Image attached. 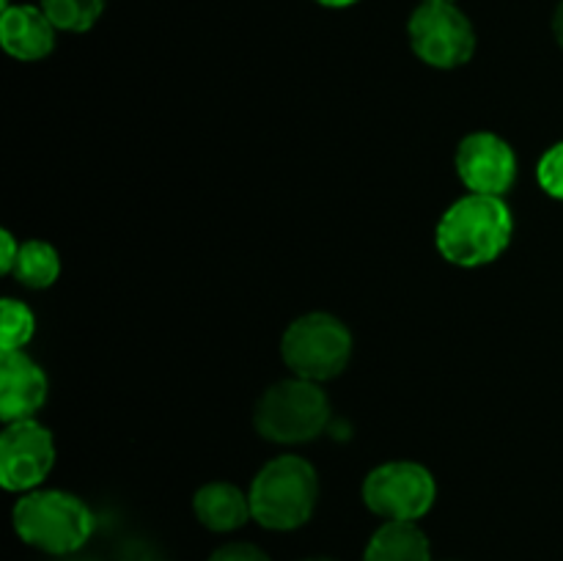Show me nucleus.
<instances>
[{
    "label": "nucleus",
    "mask_w": 563,
    "mask_h": 561,
    "mask_svg": "<svg viewBox=\"0 0 563 561\" xmlns=\"http://www.w3.org/2000/svg\"><path fill=\"white\" fill-rule=\"evenodd\" d=\"M313 3L324 6V9H350V6L361 3V0H313Z\"/></svg>",
    "instance_id": "412c9836"
},
{
    "label": "nucleus",
    "mask_w": 563,
    "mask_h": 561,
    "mask_svg": "<svg viewBox=\"0 0 563 561\" xmlns=\"http://www.w3.org/2000/svg\"><path fill=\"white\" fill-rule=\"evenodd\" d=\"M418 61L434 69H460L476 53V31L456 3H421L407 22Z\"/></svg>",
    "instance_id": "0eeeda50"
},
{
    "label": "nucleus",
    "mask_w": 563,
    "mask_h": 561,
    "mask_svg": "<svg viewBox=\"0 0 563 561\" xmlns=\"http://www.w3.org/2000/svg\"><path fill=\"white\" fill-rule=\"evenodd\" d=\"M553 36H555V42H559V47L563 50V0L553 14Z\"/></svg>",
    "instance_id": "aec40b11"
},
{
    "label": "nucleus",
    "mask_w": 563,
    "mask_h": 561,
    "mask_svg": "<svg viewBox=\"0 0 563 561\" xmlns=\"http://www.w3.org/2000/svg\"><path fill=\"white\" fill-rule=\"evenodd\" d=\"M302 561H335V559H324V556H311V559H302Z\"/></svg>",
    "instance_id": "5701e85b"
},
{
    "label": "nucleus",
    "mask_w": 563,
    "mask_h": 561,
    "mask_svg": "<svg viewBox=\"0 0 563 561\" xmlns=\"http://www.w3.org/2000/svg\"><path fill=\"white\" fill-rule=\"evenodd\" d=\"M192 512H196V520L207 531L214 534L236 531L247 520H253L247 490L236 487L234 482H223V479L207 482L203 487L196 490V495H192Z\"/></svg>",
    "instance_id": "f8f14e48"
},
{
    "label": "nucleus",
    "mask_w": 563,
    "mask_h": 561,
    "mask_svg": "<svg viewBox=\"0 0 563 561\" xmlns=\"http://www.w3.org/2000/svg\"><path fill=\"white\" fill-rule=\"evenodd\" d=\"M454 168L471 193L504 198L517 182V154L509 141L495 132L478 130L460 141Z\"/></svg>",
    "instance_id": "1a4fd4ad"
},
{
    "label": "nucleus",
    "mask_w": 563,
    "mask_h": 561,
    "mask_svg": "<svg viewBox=\"0 0 563 561\" xmlns=\"http://www.w3.org/2000/svg\"><path fill=\"white\" fill-rule=\"evenodd\" d=\"M209 561H273L253 542H225L209 556Z\"/></svg>",
    "instance_id": "a211bd4d"
},
{
    "label": "nucleus",
    "mask_w": 563,
    "mask_h": 561,
    "mask_svg": "<svg viewBox=\"0 0 563 561\" xmlns=\"http://www.w3.org/2000/svg\"><path fill=\"white\" fill-rule=\"evenodd\" d=\"M280 358L295 377L322 385L350 366L352 333L333 314H302L286 328Z\"/></svg>",
    "instance_id": "39448f33"
},
{
    "label": "nucleus",
    "mask_w": 563,
    "mask_h": 561,
    "mask_svg": "<svg viewBox=\"0 0 563 561\" xmlns=\"http://www.w3.org/2000/svg\"><path fill=\"white\" fill-rule=\"evenodd\" d=\"M363 561H432V548L418 522H383L368 539Z\"/></svg>",
    "instance_id": "ddd939ff"
},
{
    "label": "nucleus",
    "mask_w": 563,
    "mask_h": 561,
    "mask_svg": "<svg viewBox=\"0 0 563 561\" xmlns=\"http://www.w3.org/2000/svg\"><path fill=\"white\" fill-rule=\"evenodd\" d=\"M58 28L53 25L42 6H9L0 16V42L16 61H44L55 50Z\"/></svg>",
    "instance_id": "9b49d317"
},
{
    "label": "nucleus",
    "mask_w": 563,
    "mask_h": 561,
    "mask_svg": "<svg viewBox=\"0 0 563 561\" xmlns=\"http://www.w3.org/2000/svg\"><path fill=\"white\" fill-rule=\"evenodd\" d=\"M330 399L322 385L291 374L269 385L256 402L253 427L264 440L278 446L311 443L328 429Z\"/></svg>",
    "instance_id": "20e7f679"
},
{
    "label": "nucleus",
    "mask_w": 563,
    "mask_h": 561,
    "mask_svg": "<svg viewBox=\"0 0 563 561\" xmlns=\"http://www.w3.org/2000/svg\"><path fill=\"white\" fill-rule=\"evenodd\" d=\"M537 182L550 198L563 201V141L553 143L537 163Z\"/></svg>",
    "instance_id": "f3484780"
},
{
    "label": "nucleus",
    "mask_w": 563,
    "mask_h": 561,
    "mask_svg": "<svg viewBox=\"0 0 563 561\" xmlns=\"http://www.w3.org/2000/svg\"><path fill=\"white\" fill-rule=\"evenodd\" d=\"M253 520L267 531H295L306 526L319 504V473L306 457L280 454L253 476Z\"/></svg>",
    "instance_id": "f03ea898"
},
{
    "label": "nucleus",
    "mask_w": 563,
    "mask_h": 561,
    "mask_svg": "<svg viewBox=\"0 0 563 561\" xmlns=\"http://www.w3.org/2000/svg\"><path fill=\"white\" fill-rule=\"evenodd\" d=\"M20 251H22V242L16 240L11 231H0V270H3L5 275L14 273V264L16 258H20Z\"/></svg>",
    "instance_id": "6ab92c4d"
},
{
    "label": "nucleus",
    "mask_w": 563,
    "mask_h": 561,
    "mask_svg": "<svg viewBox=\"0 0 563 561\" xmlns=\"http://www.w3.org/2000/svg\"><path fill=\"white\" fill-rule=\"evenodd\" d=\"M47 374L25 350L0 352V418L5 424L36 418L47 402Z\"/></svg>",
    "instance_id": "9d476101"
},
{
    "label": "nucleus",
    "mask_w": 563,
    "mask_h": 561,
    "mask_svg": "<svg viewBox=\"0 0 563 561\" xmlns=\"http://www.w3.org/2000/svg\"><path fill=\"white\" fill-rule=\"evenodd\" d=\"M421 3H456V0H421Z\"/></svg>",
    "instance_id": "4be33fe9"
},
{
    "label": "nucleus",
    "mask_w": 563,
    "mask_h": 561,
    "mask_svg": "<svg viewBox=\"0 0 563 561\" xmlns=\"http://www.w3.org/2000/svg\"><path fill=\"white\" fill-rule=\"evenodd\" d=\"M108 0H38L44 14L53 20L58 31L66 33H86L102 16Z\"/></svg>",
    "instance_id": "2eb2a0df"
},
{
    "label": "nucleus",
    "mask_w": 563,
    "mask_h": 561,
    "mask_svg": "<svg viewBox=\"0 0 563 561\" xmlns=\"http://www.w3.org/2000/svg\"><path fill=\"white\" fill-rule=\"evenodd\" d=\"M16 537L49 556H71L91 539L93 512L66 490H31L20 495L11 512Z\"/></svg>",
    "instance_id": "7ed1b4c3"
},
{
    "label": "nucleus",
    "mask_w": 563,
    "mask_h": 561,
    "mask_svg": "<svg viewBox=\"0 0 563 561\" xmlns=\"http://www.w3.org/2000/svg\"><path fill=\"white\" fill-rule=\"evenodd\" d=\"M515 218L500 196L467 193L451 204L434 229L440 256L456 267H484L509 248Z\"/></svg>",
    "instance_id": "f257e3e1"
},
{
    "label": "nucleus",
    "mask_w": 563,
    "mask_h": 561,
    "mask_svg": "<svg viewBox=\"0 0 563 561\" xmlns=\"http://www.w3.org/2000/svg\"><path fill=\"white\" fill-rule=\"evenodd\" d=\"M14 275L27 289H49L60 275V256L49 242L27 240L22 242L20 258L14 264Z\"/></svg>",
    "instance_id": "4468645a"
},
{
    "label": "nucleus",
    "mask_w": 563,
    "mask_h": 561,
    "mask_svg": "<svg viewBox=\"0 0 563 561\" xmlns=\"http://www.w3.org/2000/svg\"><path fill=\"white\" fill-rule=\"evenodd\" d=\"M363 504L385 522H418L438 501L432 471L410 460L383 462L363 479Z\"/></svg>",
    "instance_id": "423d86ee"
},
{
    "label": "nucleus",
    "mask_w": 563,
    "mask_h": 561,
    "mask_svg": "<svg viewBox=\"0 0 563 561\" xmlns=\"http://www.w3.org/2000/svg\"><path fill=\"white\" fill-rule=\"evenodd\" d=\"M36 333V317L22 300L5 297L0 302V352L25 350L27 341Z\"/></svg>",
    "instance_id": "dca6fc26"
},
{
    "label": "nucleus",
    "mask_w": 563,
    "mask_h": 561,
    "mask_svg": "<svg viewBox=\"0 0 563 561\" xmlns=\"http://www.w3.org/2000/svg\"><path fill=\"white\" fill-rule=\"evenodd\" d=\"M55 465V440L36 418L5 424L0 435V484L9 493H31L42 487Z\"/></svg>",
    "instance_id": "6e6552de"
}]
</instances>
